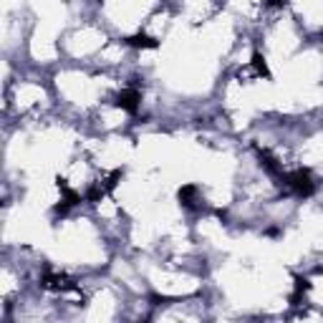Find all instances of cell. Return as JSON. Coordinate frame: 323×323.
I'll return each mask as SVG.
<instances>
[{"label":"cell","mask_w":323,"mask_h":323,"mask_svg":"<svg viewBox=\"0 0 323 323\" xmlns=\"http://www.w3.org/2000/svg\"><path fill=\"white\" fill-rule=\"evenodd\" d=\"M129 43L134 48H154L157 46V41H151L149 35H134V38H129Z\"/></svg>","instance_id":"3"},{"label":"cell","mask_w":323,"mask_h":323,"mask_svg":"<svg viewBox=\"0 0 323 323\" xmlns=\"http://www.w3.org/2000/svg\"><path fill=\"white\" fill-rule=\"evenodd\" d=\"M286 182H288V187L293 189L295 195H300V197H308V195H313V189H316L313 179H311V175H308L306 169H298L295 175L286 177Z\"/></svg>","instance_id":"1"},{"label":"cell","mask_w":323,"mask_h":323,"mask_svg":"<svg viewBox=\"0 0 323 323\" xmlns=\"http://www.w3.org/2000/svg\"><path fill=\"white\" fill-rule=\"evenodd\" d=\"M139 101H142V93H139L137 88H124L117 99V104L124 111H129V114H134V111L139 109Z\"/></svg>","instance_id":"2"}]
</instances>
